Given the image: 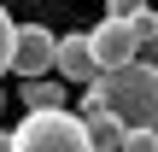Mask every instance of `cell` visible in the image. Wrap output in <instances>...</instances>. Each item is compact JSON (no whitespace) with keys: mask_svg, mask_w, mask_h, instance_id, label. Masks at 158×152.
<instances>
[{"mask_svg":"<svg viewBox=\"0 0 158 152\" xmlns=\"http://www.w3.org/2000/svg\"><path fill=\"white\" fill-rule=\"evenodd\" d=\"M88 53H94V70H117V64L135 59V29L123 18H100L88 29Z\"/></svg>","mask_w":158,"mask_h":152,"instance_id":"obj_4","label":"cell"},{"mask_svg":"<svg viewBox=\"0 0 158 152\" xmlns=\"http://www.w3.org/2000/svg\"><path fill=\"white\" fill-rule=\"evenodd\" d=\"M0 111H6V94H0Z\"/></svg>","mask_w":158,"mask_h":152,"instance_id":"obj_13","label":"cell"},{"mask_svg":"<svg viewBox=\"0 0 158 152\" xmlns=\"http://www.w3.org/2000/svg\"><path fill=\"white\" fill-rule=\"evenodd\" d=\"M152 152H158V146H152Z\"/></svg>","mask_w":158,"mask_h":152,"instance_id":"obj_14","label":"cell"},{"mask_svg":"<svg viewBox=\"0 0 158 152\" xmlns=\"http://www.w3.org/2000/svg\"><path fill=\"white\" fill-rule=\"evenodd\" d=\"M158 146V129H123V141H117V152H152Z\"/></svg>","mask_w":158,"mask_h":152,"instance_id":"obj_9","label":"cell"},{"mask_svg":"<svg viewBox=\"0 0 158 152\" xmlns=\"http://www.w3.org/2000/svg\"><path fill=\"white\" fill-rule=\"evenodd\" d=\"M135 12H147V0H106V18H135Z\"/></svg>","mask_w":158,"mask_h":152,"instance_id":"obj_10","label":"cell"},{"mask_svg":"<svg viewBox=\"0 0 158 152\" xmlns=\"http://www.w3.org/2000/svg\"><path fill=\"white\" fill-rule=\"evenodd\" d=\"M23 111H64V100H70V88L64 82H53V76H35V82H23Z\"/></svg>","mask_w":158,"mask_h":152,"instance_id":"obj_6","label":"cell"},{"mask_svg":"<svg viewBox=\"0 0 158 152\" xmlns=\"http://www.w3.org/2000/svg\"><path fill=\"white\" fill-rule=\"evenodd\" d=\"M6 141H12V152H94L82 117H70V111H23V123Z\"/></svg>","mask_w":158,"mask_h":152,"instance_id":"obj_2","label":"cell"},{"mask_svg":"<svg viewBox=\"0 0 158 152\" xmlns=\"http://www.w3.org/2000/svg\"><path fill=\"white\" fill-rule=\"evenodd\" d=\"M53 70H59L64 82H82V88H88V82L100 76V70H94V53H88V35H76V29L59 35V47H53Z\"/></svg>","mask_w":158,"mask_h":152,"instance_id":"obj_5","label":"cell"},{"mask_svg":"<svg viewBox=\"0 0 158 152\" xmlns=\"http://www.w3.org/2000/svg\"><path fill=\"white\" fill-rule=\"evenodd\" d=\"M12 29H18V23H12V18H6V6H0V70L12 64Z\"/></svg>","mask_w":158,"mask_h":152,"instance_id":"obj_11","label":"cell"},{"mask_svg":"<svg viewBox=\"0 0 158 152\" xmlns=\"http://www.w3.org/2000/svg\"><path fill=\"white\" fill-rule=\"evenodd\" d=\"M53 47H59V35L47 23H23V29H12V64L6 70H18V82H35L53 70Z\"/></svg>","mask_w":158,"mask_h":152,"instance_id":"obj_3","label":"cell"},{"mask_svg":"<svg viewBox=\"0 0 158 152\" xmlns=\"http://www.w3.org/2000/svg\"><path fill=\"white\" fill-rule=\"evenodd\" d=\"M129 29H135V59L158 64V12H152V6H147V12H135V18H129Z\"/></svg>","mask_w":158,"mask_h":152,"instance_id":"obj_8","label":"cell"},{"mask_svg":"<svg viewBox=\"0 0 158 152\" xmlns=\"http://www.w3.org/2000/svg\"><path fill=\"white\" fill-rule=\"evenodd\" d=\"M0 152H12V141H6V129H0Z\"/></svg>","mask_w":158,"mask_h":152,"instance_id":"obj_12","label":"cell"},{"mask_svg":"<svg viewBox=\"0 0 158 152\" xmlns=\"http://www.w3.org/2000/svg\"><path fill=\"white\" fill-rule=\"evenodd\" d=\"M88 111H111L123 129H158V64L129 59L117 70H100L82 88V117Z\"/></svg>","mask_w":158,"mask_h":152,"instance_id":"obj_1","label":"cell"},{"mask_svg":"<svg viewBox=\"0 0 158 152\" xmlns=\"http://www.w3.org/2000/svg\"><path fill=\"white\" fill-rule=\"evenodd\" d=\"M82 129H88V146L94 152H117V141H123V123H117L111 111H88Z\"/></svg>","mask_w":158,"mask_h":152,"instance_id":"obj_7","label":"cell"}]
</instances>
